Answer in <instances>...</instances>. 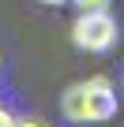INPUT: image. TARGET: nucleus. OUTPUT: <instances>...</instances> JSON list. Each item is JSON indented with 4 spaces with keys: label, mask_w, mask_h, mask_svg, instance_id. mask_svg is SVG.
<instances>
[{
    "label": "nucleus",
    "mask_w": 124,
    "mask_h": 127,
    "mask_svg": "<svg viewBox=\"0 0 124 127\" xmlns=\"http://www.w3.org/2000/svg\"><path fill=\"white\" fill-rule=\"evenodd\" d=\"M60 112L72 123H102L117 116V90L105 75H90L72 82L60 94Z\"/></svg>",
    "instance_id": "1"
},
{
    "label": "nucleus",
    "mask_w": 124,
    "mask_h": 127,
    "mask_svg": "<svg viewBox=\"0 0 124 127\" xmlns=\"http://www.w3.org/2000/svg\"><path fill=\"white\" fill-rule=\"evenodd\" d=\"M72 41L83 52H109L117 45V19L109 15V8L79 11V19L72 23Z\"/></svg>",
    "instance_id": "2"
},
{
    "label": "nucleus",
    "mask_w": 124,
    "mask_h": 127,
    "mask_svg": "<svg viewBox=\"0 0 124 127\" xmlns=\"http://www.w3.org/2000/svg\"><path fill=\"white\" fill-rule=\"evenodd\" d=\"M79 11H90V8H109V0H75Z\"/></svg>",
    "instance_id": "3"
},
{
    "label": "nucleus",
    "mask_w": 124,
    "mask_h": 127,
    "mask_svg": "<svg viewBox=\"0 0 124 127\" xmlns=\"http://www.w3.org/2000/svg\"><path fill=\"white\" fill-rule=\"evenodd\" d=\"M15 127H45L38 116H26V120H15Z\"/></svg>",
    "instance_id": "4"
},
{
    "label": "nucleus",
    "mask_w": 124,
    "mask_h": 127,
    "mask_svg": "<svg viewBox=\"0 0 124 127\" xmlns=\"http://www.w3.org/2000/svg\"><path fill=\"white\" fill-rule=\"evenodd\" d=\"M0 127H15V116H11L8 108H0Z\"/></svg>",
    "instance_id": "5"
},
{
    "label": "nucleus",
    "mask_w": 124,
    "mask_h": 127,
    "mask_svg": "<svg viewBox=\"0 0 124 127\" xmlns=\"http://www.w3.org/2000/svg\"><path fill=\"white\" fill-rule=\"evenodd\" d=\"M38 4H49V8H60V4H68V0H38Z\"/></svg>",
    "instance_id": "6"
}]
</instances>
